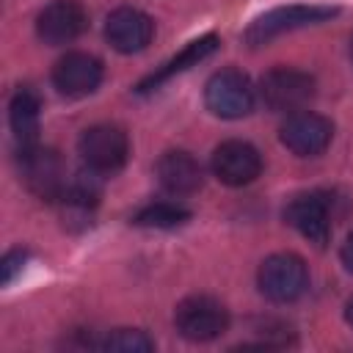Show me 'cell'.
I'll use <instances>...</instances> for the list:
<instances>
[{"label": "cell", "instance_id": "obj_1", "mask_svg": "<svg viewBox=\"0 0 353 353\" xmlns=\"http://www.w3.org/2000/svg\"><path fill=\"white\" fill-rule=\"evenodd\" d=\"M19 179L25 188L44 199V201H58L69 185L66 179V165L61 154L50 146H22L19 149Z\"/></svg>", "mask_w": 353, "mask_h": 353}, {"label": "cell", "instance_id": "obj_2", "mask_svg": "<svg viewBox=\"0 0 353 353\" xmlns=\"http://www.w3.org/2000/svg\"><path fill=\"white\" fill-rule=\"evenodd\" d=\"M259 292L273 303H292L298 301L309 287V270L306 262L298 254H270L256 273Z\"/></svg>", "mask_w": 353, "mask_h": 353}, {"label": "cell", "instance_id": "obj_3", "mask_svg": "<svg viewBox=\"0 0 353 353\" xmlns=\"http://www.w3.org/2000/svg\"><path fill=\"white\" fill-rule=\"evenodd\" d=\"M259 97L276 113L303 110L314 97V77L301 69L276 66L259 80Z\"/></svg>", "mask_w": 353, "mask_h": 353}, {"label": "cell", "instance_id": "obj_4", "mask_svg": "<svg viewBox=\"0 0 353 353\" xmlns=\"http://www.w3.org/2000/svg\"><path fill=\"white\" fill-rule=\"evenodd\" d=\"M204 102L221 119H243L254 110L256 91L240 69H221L204 85Z\"/></svg>", "mask_w": 353, "mask_h": 353}, {"label": "cell", "instance_id": "obj_5", "mask_svg": "<svg viewBox=\"0 0 353 353\" xmlns=\"http://www.w3.org/2000/svg\"><path fill=\"white\" fill-rule=\"evenodd\" d=\"M174 325L190 342H210L229 328V312L212 295H190L179 301L174 312Z\"/></svg>", "mask_w": 353, "mask_h": 353}, {"label": "cell", "instance_id": "obj_6", "mask_svg": "<svg viewBox=\"0 0 353 353\" xmlns=\"http://www.w3.org/2000/svg\"><path fill=\"white\" fill-rule=\"evenodd\" d=\"M77 149H80V157L88 165V171L113 174L127 163L130 141H127L124 130H119L116 124H94L80 135Z\"/></svg>", "mask_w": 353, "mask_h": 353}, {"label": "cell", "instance_id": "obj_7", "mask_svg": "<svg viewBox=\"0 0 353 353\" xmlns=\"http://www.w3.org/2000/svg\"><path fill=\"white\" fill-rule=\"evenodd\" d=\"M336 14H339V8H334V6H281V8H273L265 17H259L245 30V41L256 47V44H265L281 33H290V30H298L306 25H317V22L331 19Z\"/></svg>", "mask_w": 353, "mask_h": 353}, {"label": "cell", "instance_id": "obj_8", "mask_svg": "<svg viewBox=\"0 0 353 353\" xmlns=\"http://www.w3.org/2000/svg\"><path fill=\"white\" fill-rule=\"evenodd\" d=\"M331 138H334L331 119L312 110H295L281 124V143L298 157H314L325 152Z\"/></svg>", "mask_w": 353, "mask_h": 353}, {"label": "cell", "instance_id": "obj_9", "mask_svg": "<svg viewBox=\"0 0 353 353\" xmlns=\"http://www.w3.org/2000/svg\"><path fill=\"white\" fill-rule=\"evenodd\" d=\"M210 165L223 185L243 188L262 174V154L248 141H223L221 146H215Z\"/></svg>", "mask_w": 353, "mask_h": 353}, {"label": "cell", "instance_id": "obj_10", "mask_svg": "<svg viewBox=\"0 0 353 353\" xmlns=\"http://www.w3.org/2000/svg\"><path fill=\"white\" fill-rule=\"evenodd\" d=\"M85 28H88V14L77 0H52L36 17V33L50 47L74 41L77 36H83Z\"/></svg>", "mask_w": 353, "mask_h": 353}, {"label": "cell", "instance_id": "obj_11", "mask_svg": "<svg viewBox=\"0 0 353 353\" xmlns=\"http://www.w3.org/2000/svg\"><path fill=\"white\" fill-rule=\"evenodd\" d=\"M284 221L314 245L331 237V201L325 193H301L284 207Z\"/></svg>", "mask_w": 353, "mask_h": 353}, {"label": "cell", "instance_id": "obj_12", "mask_svg": "<svg viewBox=\"0 0 353 353\" xmlns=\"http://www.w3.org/2000/svg\"><path fill=\"white\" fill-rule=\"evenodd\" d=\"M99 83H102V61L88 52H66L52 66V85L69 99L94 94Z\"/></svg>", "mask_w": 353, "mask_h": 353}, {"label": "cell", "instance_id": "obj_13", "mask_svg": "<svg viewBox=\"0 0 353 353\" xmlns=\"http://www.w3.org/2000/svg\"><path fill=\"white\" fill-rule=\"evenodd\" d=\"M154 36V22L141 8L121 6L105 22V39L119 52H141Z\"/></svg>", "mask_w": 353, "mask_h": 353}, {"label": "cell", "instance_id": "obj_14", "mask_svg": "<svg viewBox=\"0 0 353 353\" xmlns=\"http://www.w3.org/2000/svg\"><path fill=\"white\" fill-rule=\"evenodd\" d=\"M157 182L174 193V196H188V193H196L204 182V171L199 165V160L182 149H174V152H165L160 160H157Z\"/></svg>", "mask_w": 353, "mask_h": 353}, {"label": "cell", "instance_id": "obj_15", "mask_svg": "<svg viewBox=\"0 0 353 353\" xmlns=\"http://www.w3.org/2000/svg\"><path fill=\"white\" fill-rule=\"evenodd\" d=\"M218 44H221V39H218L215 33H207V36H201V39L190 41L179 55H174V58H171V61H165L157 72H152L149 77H143V80L138 83V94H149V91L160 88L165 80H171L174 74L188 72V69H190V66H196L199 61L210 58V55L218 50Z\"/></svg>", "mask_w": 353, "mask_h": 353}, {"label": "cell", "instance_id": "obj_16", "mask_svg": "<svg viewBox=\"0 0 353 353\" xmlns=\"http://www.w3.org/2000/svg\"><path fill=\"white\" fill-rule=\"evenodd\" d=\"M39 116H41V99L33 88L22 85L14 91L11 102H8V124L14 138L22 146H33L39 138Z\"/></svg>", "mask_w": 353, "mask_h": 353}, {"label": "cell", "instance_id": "obj_17", "mask_svg": "<svg viewBox=\"0 0 353 353\" xmlns=\"http://www.w3.org/2000/svg\"><path fill=\"white\" fill-rule=\"evenodd\" d=\"M188 221H190V210H185L182 204H174V201H154L132 218L135 226H146V229H174Z\"/></svg>", "mask_w": 353, "mask_h": 353}, {"label": "cell", "instance_id": "obj_18", "mask_svg": "<svg viewBox=\"0 0 353 353\" xmlns=\"http://www.w3.org/2000/svg\"><path fill=\"white\" fill-rule=\"evenodd\" d=\"M99 347L119 350V353H149V350H154V342L138 328H116L99 342Z\"/></svg>", "mask_w": 353, "mask_h": 353}, {"label": "cell", "instance_id": "obj_19", "mask_svg": "<svg viewBox=\"0 0 353 353\" xmlns=\"http://www.w3.org/2000/svg\"><path fill=\"white\" fill-rule=\"evenodd\" d=\"M25 259H28V251H22V248H14V251H8L6 256H3V262H0V273H3V287H8L11 281H14V276L25 268Z\"/></svg>", "mask_w": 353, "mask_h": 353}, {"label": "cell", "instance_id": "obj_20", "mask_svg": "<svg viewBox=\"0 0 353 353\" xmlns=\"http://www.w3.org/2000/svg\"><path fill=\"white\" fill-rule=\"evenodd\" d=\"M339 256H342V265L353 273V232L345 237V243H342V251H339Z\"/></svg>", "mask_w": 353, "mask_h": 353}, {"label": "cell", "instance_id": "obj_21", "mask_svg": "<svg viewBox=\"0 0 353 353\" xmlns=\"http://www.w3.org/2000/svg\"><path fill=\"white\" fill-rule=\"evenodd\" d=\"M345 320L353 325V298H350V301H347V306H345Z\"/></svg>", "mask_w": 353, "mask_h": 353}, {"label": "cell", "instance_id": "obj_22", "mask_svg": "<svg viewBox=\"0 0 353 353\" xmlns=\"http://www.w3.org/2000/svg\"><path fill=\"white\" fill-rule=\"evenodd\" d=\"M350 58H353V39H350Z\"/></svg>", "mask_w": 353, "mask_h": 353}]
</instances>
